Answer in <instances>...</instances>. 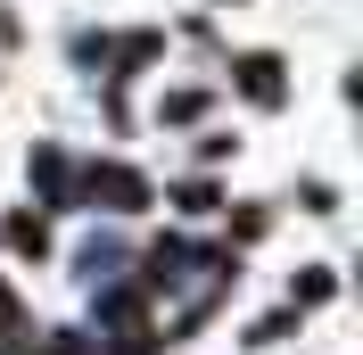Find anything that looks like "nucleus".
<instances>
[{
  "instance_id": "nucleus-1",
  "label": "nucleus",
  "mask_w": 363,
  "mask_h": 355,
  "mask_svg": "<svg viewBox=\"0 0 363 355\" xmlns=\"http://www.w3.org/2000/svg\"><path fill=\"white\" fill-rule=\"evenodd\" d=\"M83 199L108 207V215H133V207H149V182H140L133 165H91V174H83Z\"/></svg>"
},
{
  "instance_id": "nucleus-2",
  "label": "nucleus",
  "mask_w": 363,
  "mask_h": 355,
  "mask_svg": "<svg viewBox=\"0 0 363 355\" xmlns=\"http://www.w3.org/2000/svg\"><path fill=\"white\" fill-rule=\"evenodd\" d=\"M240 91H248L256 108H281V91H289V83H281V58H264V50L240 58Z\"/></svg>"
},
{
  "instance_id": "nucleus-3",
  "label": "nucleus",
  "mask_w": 363,
  "mask_h": 355,
  "mask_svg": "<svg viewBox=\"0 0 363 355\" xmlns=\"http://www.w3.org/2000/svg\"><path fill=\"white\" fill-rule=\"evenodd\" d=\"M174 199H182V207H190V215H206V207H215V182H182Z\"/></svg>"
},
{
  "instance_id": "nucleus-4",
  "label": "nucleus",
  "mask_w": 363,
  "mask_h": 355,
  "mask_svg": "<svg viewBox=\"0 0 363 355\" xmlns=\"http://www.w3.org/2000/svg\"><path fill=\"white\" fill-rule=\"evenodd\" d=\"M330 289H339V281H330V273H306V281H297V306H322Z\"/></svg>"
},
{
  "instance_id": "nucleus-5",
  "label": "nucleus",
  "mask_w": 363,
  "mask_h": 355,
  "mask_svg": "<svg viewBox=\"0 0 363 355\" xmlns=\"http://www.w3.org/2000/svg\"><path fill=\"white\" fill-rule=\"evenodd\" d=\"M289 331H297V314H272V322H256L248 339H256V347H272V339H289Z\"/></svg>"
},
{
  "instance_id": "nucleus-6",
  "label": "nucleus",
  "mask_w": 363,
  "mask_h": 355,
  "mask_svg": "<svg viewBox=\"0 0 363 355\" xmlns=\"http://www.w3.org/2000/svg\"><path fill=\"white\" fill-rule=\"evenodd\" d=\"M9 322H17V297H9V289H0V339H9Z\"/></svg>"
}]
</instances>
